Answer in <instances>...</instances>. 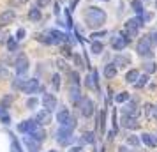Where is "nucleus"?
I'll list each match as a JSON object with an SVG mask.
<instances>
[{
    "instance_id": "nucleus-7",
    "label": "nucleus",
    "mask_w": 157,
    "mask_h": 152,
    "mask_svg": "<svg viewBox=\"0 0 157 152\" xmlns=\"http://www.w3.org/2000/svg\"><path fill=\"white\" fill-rule=\"evenodd\" d=\"M14 71L18 76H21V74H25L29 71V58H27V55H20L14 60Z\"/></svg>"
},
{
    "instance_id": "nucleus-19",
    "label": "nucleus",
    "mask_w": 157,
    "mask_h": 152,
    "mask_svg": "<svg viewBox=\"0 0 157 152\" xmlns=\"http://www.w3.org/2000/svg\"><path fill=\"white\" fill-rule=\"evenodd\" d=\"M41 16H43V13H41L39 7H32L29 11V20L30 21H41Z\"/></svg>"
},
{
    "instance_id": "nucleus-41",
    "label": "nucleus",
    "mask_w": 157,
    "mask_h": 152,
    "mask_svg": "<svg viewBox=\"0 0 157 152\" xmlns=\"http://www.w3.org/2000/svg\"><path fill=\"white\" fill-rule=\"evenodd\" d=\"M106 34H108L106 30H101V32H94V34H92L90 37H92V39H97V37H104Z\"/></svg>"
},
{
    "instance_id": "nucleus-16",
    "label": "nucleus",
    "mask_w": 157,
    "mask_h": 152,
    "mask_svg": "<svg viewBox=\"0 0 157 152\" xmlns=\"http://www.w3.org/2000/svg\"><path fill=\"white\" fill-rule=\"evenodd\" d=\"M113 64L115 65H124V67H125V65L131 64V57H129L127 53H125V55L120 53V55H117V57L113 58Z\"/></svg>"
},
{
    "instance_id": "nucleus-20",
    "label": "nucleus",
    "mask_w": 157,
    "mask_h": 152,
    "mask_svg": "<svg viewBox=\"0 0 157 152\" xmlns=\"http://www.w3.org/2000/svg\"><path fill=\"white\" fill-rule=\"evenodd\" d=\"M138 78H140V71H138V69H131V71L125 72V78H124V80L127 81V83H134Z\"/></svg>"
},
{
    "instance_id": "nucleus-27",
    "label": "nucleus",
    "mask_w": 157,
    "mask_h": 152,
    "mask_svg": "<svg viewBox=\"0 0 157 152\" xmlns=\"http://www.w3.org/2000/svg\"><path fill=\"white\" fill-rule=\"evenodd\" d=\"M143 69H145V72H155L157 71V64L152 62V60H150V62H145V64H143Z\"/></svg>"
},
{
    "instance_id": "nucleus-23",
    "label": "nucleus",
    "mask_w": 157,
    "mask_h": 152,
    "mask_svg": "<svg viewBox=\"0 0 157 152\" xmlns=\"http://www.w3.org/2000/svg\"><path fill=\"white\" fill-rule=\"evenodd\" d=\"M81 142L83 143H94L95 142V134H94L92 131H86V133L81 134Z\"/></svg>"
},
{
    "instance_id": "nucleus-53",
    "label": "nucleus",
    "mask_w": 157,
    "mask_h": 152,
    "mask_svg": "<svg viewBox=\"0 0 157 152\" xmlns=\"http://www.w3.org/2000/svg\"><path fill=\"white\" fill-rule=\"evenodd\" d=\"M50 152H57V150H50Z\"/></svg>"
},
{
    "instance_id": "nucleus-26",
    "label": "nucleus",
    "mask_w": 157,
    "mask_h": 152,
    "mask_svg": "<svg viewBox=\"0 0 157 152\" xmlns=\"http://www.w3.org/2000/svg\"><path fill=\"white\" fill-rule=\"evenodd\" d=\"M104 126H106V111L102 110V111L99 113V133L101 134L104 133Z\"/></svg>"
},
{
    "instance_id": "nucleus-39",
    "label": "nucleus",
    "mask_w": 157,
    "mask_h": 152,
    "mask_svg": "<svg viewBox=\"0 0 157 152\" xmlns=\"http://www.w3.org/2000/svg\"><path fill=\"white\" fill-rule=\"evenodd\" d=\"M0 78H4V80H6V78H9V71L4 67V65H0Z\"/></svg>"
},
{
    "instance_id": "nucleus-48",
    "label": "nucleus",
    "mask_w": 157,
    "mask_h": 152,
    "mask_svg": "<svg viewBox=\"0 0 157 152\" xmlns=\"http://www.w3.org/2000/svg\"><path fill=\"white\" fill-rule=\"evenodd\" d=\"M53 13H55V14H60V6H58V4H57V2H55V7H53Z\"/></svg>"
},
{
    "instance_id": "nucleus-25",
    "label": "nucleus",
    "mask_w": 157,
    "mask_h": 152,
    "mask_svg": "<svg viewBox=\"0 0 157 152\" xmlns=\"http://www.w3.org/2000/svg\"><path fill=\"white\" fill-rule=\"evenodd\" d=\"M147 81H148V76H147V74H143V76H140L132 85H134V88H143L145 85H147Z\"/></svg>"
},
{
    "instance_id": "nucleus-3",
    "label": "nucleus",
    "mask_w": 157,
    "mask_h": 152,
    "mask_svg": "<svg viewBox=\"0 0 157 152\" xmlns=\"http://www.w3.org/2000/svg\"><path fill=\"white\" fill-rule=\"evenodd\" d=\"M136 51H138V55L141 58H152L154 57V48H152V39H150V36L140 37L138 46H136Z\"/></svg>"
},
{
    "instance_id": "nucleus-44",
    "label": "nucleus",
    "mask_w": 157,
    "mask_h": 152,
    "mask_svg": "<svg viewBox=\"0 0 157 152\" xmlns=\"http://www.w3.org/2000/svg\"><path fill=\"white\" fill-rule=\"evenodd\" d=\"M148 36H150V39H152V43H154V44L157 46V30H152Z\"/></svg>"
},
{
    "instance_id": "nucleus-29",
    "label": "nucleus",
    "mask_w": 157,
    "mask_h": 152,
    "mask_svg": "<svg viewBox=\"0 0 157 152\" xmlns=\"http://www.w3.org/2000/svg\"><path fill=\"white\" fill-rule=\"evenodd\" d=\"M11 152H23L20 143H18V140H16V136H13V134H11Z\"/></svg>"
},
{
    "instance_id": "nucleus-42",
    "label": "nucleus",
    "mask_w": 157,
    "mask_h": 152,
    "mask_svg": "<svg viewBox=\"0 0 157 152\" xmlns=\"http://www.w3.org/2000/svg\"><path fill=\"white\" fill-rule=\"evenodd\" d=\"M65 25H67V27H69V29H72V18H71V14H69V11H67V13H65Z\"/></svg>"
},
{
    "instance_id": "nucleus-46",
    "label": "nucleus",
    "mask_w": 157,
    "mask_h": 152,
    "mask_svg": "<svg viewBox=\"0 0 157 152\" xmlns=\"http://www.w3.org/2000/svg\"><path fill=\"white\" fill-rule=\"evenodd\" d=\"M23 37H25V29H20L18 30V34H16V39L20 41V39H23Z\"/></svg>"
},
{
    "instance_id": "nucleus-30",
    "label": "nucleus",
    "mask_w": 157,
    "mask_h": 152,
    "mask_svg": "<svg viewBox=\"0 0 157 152\" xmlns=\"http://www.w3.org/2000/svg\"><path fill=\"white\" fill-rule=\"evenodd\" d=\"M102 50H104L102 43H99V41H94V43H92V53L99 55V53H102Z\"/></svg>"
},
{
    "instance_id": "nucleus-9",
    "label": "nucleus",
    "mask_w": 157,
    "mask_h": 152,
    "mask_svg": "<svg viewBox=\"0 0 157 152\" xmlns=\"http://www.w3.org/2000/svg\"><path fill=\"white\" fill-rule=\"evenodd\" d=\"M21 90L25 92V94H36L37 90H41V85H39V81H37L36 78H32V80H25Z\"/></svg>"
},
{
    "instance_id": "nucleus-51",
    "label": "nucleus",
    "mask_w": 157,
    "mask_h": 152,
    "mask_svg": "<svg viewBox=\"0 0 157 152\" xmlns=\"http://www.w3.org/2000/svg\"><path fill=\"white\" fill-rule=\"evenodd\" d=\"M152 115H154V117H155V119H157V104H155V106H154V108H152Z\"/></svg>"
},
{
    "instance_id": "nucleus-28",
    "label": "nucleus",
    "mask_w": 157,
    "mask_h": 152,
    "mask_svg": "<svg viewBox=\"0 0 157 152\" xmlns=\"http://www.w3.org/2000/svg\"><path fill=\"white\" fill-rule=\"evenodd\" d=\"M69 74V80H71V85H79V74L76 71H67Z\"/></svg>"
},
{
    "instance_id": "nucleus-18",
    "label": "nucleus",
    "mask_w": 157,
    "mask_h": 152,
    "mask_svg": "<svg viewBox=\"0 0 157 152\" xmlns=\"http://www.w3.org/2000/svg\"><path fill=\"white\" fill-rule=\"evenodd\" d=\"M141 140L145 142V145H147V147H157V138L152 136V134H148V133H143Z\"/></svg>"
},
{
    "instance_id": "nucleus-17",
    "label": "nucleus",
    "mask_w": 157,
    "mask_h": 152,
    "mask_svg": "<svg viewBox=\"0 0 157 152\" xmlns=\"http://www.w3.org/2000/svg\"><path fill=\"white\" fill-rule=\"evenodd\" d=\"M25 143H27V147H29V152H37L39 150V142H36L30 134L29 136L25 134Z\"/></svg>"
},
{
    "instance_id": "nucleus-6",
    "label": "nucleus",
    "mask_w": 157,
    "mask_h": 152,
    "mask_svg": "<svg viewBox=\"0 0 157 152\" xmlns=\"http://www.w3.org/2000/svg\"><path fill=\"white\" fill-rule=\"evenodd\" d=\"M94 108H95V104H94V101L90 97H83L81 99V103H79V111H81L83 117H92Z\"/></svg>"
},
{
    "instance_id": "nucleus-38",
    "label": "nucleus",
    "mask_w": 157,
    "mask_h": 152,
    "mask_svg": "<svg viewBox=\"0 0 157 152\" xmlns=\"http://www.w3.org/2000/svg\"><path fill=\"white\" fill-rule=\"evenodd\" d=\"M11 101H13V94L2 99V108H7V106H9V103H11Z\"/></svg>"
},
{
    "instance_id": "nucleus-40",
    "label": "nucleus",
    "mask_w": 157,
    "mask_h": 152,
    "mask_svg": "<svg viewBox=\"0 0 157 152\" xmlns=\"http://www.w3.org/2000/svg\"><path fill=\"white\" fill-rule=\"evenodd\" d=\"M50 2L51 0H37V7L43 9V7H46V6H50Z\"/></svg>"
},
{
    "instance_id": "nucleus-43",
    "label": "nucleus",
    "mask_w": 157,
    "mask_h": 152,
    "mask_svg": "<svg viewBox=\"0 0 157 152\" xmlns=\"http://www.w3.org/2000/svg\"><path fill=\"white\" fill-rule=\"evenodd\" d=\"M0 120H2L4 124H9V115L7 113H4L2 110H0Z\"/></svg>"
},
{
    "instance_id": "nucleus-8",
    "label": "nucleus",
    "mask_w": 157,
    "mask_h": 152,
    "mask_svg": "<svg viewBox=\"0 0 157 152\" xmlns=\"http://www.w3.org/2000/svg\"><path fill=\"white\" fill-rule=\"evenodd\" d=\"M36 122H37V126H48V124H51V111L46 108L41 110V111H37Z\"/></svg>"
},
{
    "instance_id": "nucleus-47",
    "label": "nucleus",
    "mask_w": 157,
    "mask_h": 152,
    "mask_svg": "<svg viewBox=\"0 0 157 152\" xmlns=\"http://www.w3.org/2000/svg\"><path fill=\"white\" fill-rule=\"evenodd\" d=\"M72 58H74V62H76V65H78V67H81V65H83V64H81V57H79L78 53H76Z\"/></svg>"
},
{
    "instance_id": "nucleus-5",
    "label": "nucleus",
    "mask_w": 157,
    "mask_h": 152,
    "mask_svg": "<svg viewBox=\"0 0 157 152\" xmlns=\"http://www.w3.org/2000/svg\"><path fill=\"white\" fill-rule=\"evenodd\" d=\"M55 138H57V142L60 145H69L72 142V129H69V127H60V129L55 133Z\"/></svg>"
},
{
    "instance_id": "nucleus-49",
    "label": "nucleus",
    "mask_w": 157,
    "mask_h": 152,
    "mask_svg": "<svg viewBox=\"0 0 157 152\" xmlns=\"http://www.w3.org/2000/svg\"><path fill=\"white\" fill-rule=\"evenodd\" d=\"M67 152H81V147H71Z\"/></svg>"
},
{
    "instance_id": "nucleus-54",
    "label": "nucleus",
    "mask_w": 157,
    "mask_h": 152,
    "mask_svg": "<svg viewBox=\"0 0 157 152\" xmlns=\"http://www.w3.org/2000/svg\"><path fill=\"white\" fill-rule=\"evenodd\" d=\"M155 7H157V2H155Z\"/></svg>"
},
{
    "instance_id": "nucleus-31",
    "label": "nucleus",
    "mask_w": 157,
    "mask_h": 152,
    "mask_svg": "<svg viewBox=\"0 0 157 152\" xmlns=\"http://www.w3.org/2000/svg\"><path fill=\"white\" fill-rule=\"evenodd\" d=\"M71 46H72V44H69V43H64V44H62V53H64V57H72Z\"/></svg>"
},
{
    "instance_id": "nucleus-15",
    "label": "nucleus",
    "mask_w": 157,
    "mask_h": 152,
    "mask_svg": "<svg viewBox=\"0 0 157 152\" xmlns=\"http://www.w3.org/2000/svg\"><path fill=\"white\" fill-rule=\"evenodd\" d=\"M43 104H44V108L46 110H55L57 108V97L53 94H44L43 95Z\"/></svg>"
},
{
    "instance_id": "nucleus-10",
    "label": "nucleus",
    "mask_w": 157,
    "mask_h": 152,
    "mask_svg": "<svg viewBox=\"0 0 157 152\" xmlns=\"http://www.w3.org/2000/svg\"><path fill=\"white\" fill-rule=\"evenodd\" d=\"M127 43H129V39H125V36H113L111 37V48L117 51L124 50L127 46Z\"/></svg>"
},
{
    "instance_id": "nucleus-35",
    "label": "nucleus",
    "mask_w": 157,
    "mask_h": 152,
    "mask_svg": "<svg viewBox=\"0 0 157 152\" xmlns=\"http://www.w3.org/2000/svg\"><path fill=\"white\" fill-rule=\"evenodd\" d=\"M127 145H131V147H140V138L138 136H129L127 138Z\"/></svg>"
},
{
    "instance_id": "nucleus-21",
    "label": "nucleus",
    "mask_w": 157,
    "mask_h": 152,
    "mask_svg": "<svg viewBox=\"0 0 157 152\" xmlns=\"http://www.w3.org/2000/svg\"><path fill=\"white\" fill-rule=\"evenodd\" d=\"M30 136L34 138L36 142H39V143H41V142H44V138H46V133H44L41 127H36V129L30 133Z\"/></svg>"
},
{
    "instance_id": "nucleus-34",
    "label": "nucleus",
    "mask_w": 157,
    "mask_h": 152,
    "mask_svg": "<svg viewBox=\"0 0 157 152\" xmlns=\"http://www.w3.org/2000/svg\"><path fill=\"white\" fill-rule=\"evenodd\" d=\"M115 101L117 103H127L129 101V92H122V94H118L117 97H115Z\"/></svg>"
},
{
    "instance_id": "nucleus-14",
    "label": "nucleus",
    "mask_w": 157,
    "mask_h": 152,
    "mask_svg": "<svg viewBox=\"0 0 157 152\" xmlns=\"http://www.w3.org/2000/svg\"><path fill=\"white\" fill-rule=\"evenodd\" d=\"M81 94H79V85H71V88H69V101L72 103V104H79L81 103Z\"/></svg>"
},
{
    "instance_id": "nucleus-37",
    "label": "nucleus",
    "mask_w": 157,
    "mask_h": 152,
    "mask_svg": "<svg viewBox=\"0 0 157 152\" xmlns=\"http://www.w3.org/2000/svg\"><path fill=\"white\" fill-rule=\"evenodd\" d=\"M51 83H53V87L58 90V88H60V76H58V74H55V76L51 78Z\"/></svg>"
},
{
    "instance_id": "nucleus-24",
    "label": "nucleus",
    "mask_w": 157,
    "mask_h": 152,
    "mask_svg": "<svg viewBox=\"0 0 157 152\" xmlns=\"http://www.w3.org/2000/svg\"><path fill=\"white\" fill-rule=\"evenodd\" d=\"M131 6H132V9H134L136 14L143 16V4L140 2V0H132V2H131Z\"/></svg>"
},
{
    "instance_id": "nucleus-22",
    "label": "nucleus",
    "mask_w": 157,
    "mask_h": 152,
    "mask_svg": "<svg viewBox=\"0 0 157 152\" xmlns=\"http://www.w3.org/2000/svg\"><path fill=\"white\" fill-rule=\"evenodd\" d=\"M104 76H106L108 80H111V78H115V76H117V65H106V67H104Z\"/></svg>"
},
{
    "instance_id": "nucleus-32",
    "label": "nucleus",
    "mask_w": 157,
    "mask_h": 152,
    "mask_svg": "<svg viewBox=\"0 0 157 152\" xmlns=\"http://www.w3.org/2000/svg\"><path fill=\"white\" fill-rule=\"evenodd\" d=\"M7 48H9V51L18 50V41H16V39H13V37H9V39H7Z\"/></svg>"
},
{
    "instance_id": "nucleus-36",
    "label": "nucleus",
    "mask_w": 157,
    "mask_h": 152,
    "mask_svg": "<svg viewBox=\"0 0 157 152\" xmlns=\"http://www.w3.org/2000/svg\"><path fill=\"white\" fill-rule=\"evenodd\" d=\"M57 67L60 69V71H69V69H67V64H65L64 58H58V60H57Z\"/></svg>"
},
{
    "instance_id": "nucleus-12",
    "label": "nucleus",
    "mask_w": 157,
    "mask_h": 152,
    "mask_svg": "<svg viewBox=\"0 0 157 152\" xmlns=\"http://www.w3.org/2000/svg\"><path fill=\"white\" fill-rule=\"evenodd\" d=\"M122 126L124 127H127V129H136L140 122H138V117H132V115H122Z\"/></svg>"
},
{
    "instance_id": "nucleus-45",
    "label": "nucleus",
    "mask_w": 157,
    "mask_h": 152,
    "mask_svg": "<svg viewBox=\"0 0 157 152\" xmlns=\"http://www.w3.org/2000/svg\"><path fill=\"white\" fill-rule=\"evenodd\" d=\"M6 37H7V34H6L4 30L0 29V44H4V43H6Z\"/></svg>"
},
{
    "instance_id": "nucleus-4",
    "label": "nucleus",
    "mask_w": 157,
    "mask_h": 152,
    "mask_svg": "<svg viewBox=\"0 0 157 152\" xmlns=\"http://www.w3.org/2000/svg\"><path fill=\"white\" fill-rule=\"evenodd\" d=\"M57 120L64 127H69V129H74L76 127V120H74V117L69 113V110H62V111H58L57 113Z\"/></svg>"
},
{
    "instance_id": "nucleus-52",
    "label": "nucleus",
    "mask_w": 157,
    "mask_h": 152,
    "mask_svg": "<svg viewBox=\"0 0 157 152\" xmlns=\"http://www.w3.org/2000/svg\"><path fill=\"white\" fill-rule=\"evenodd\" d=\"M102 2H109V0H102Z\"/></svg>"
},
{
    "instance_id": "nucleus-1",
    "label": "nucleus",
    "mask_w": 157,
    "mask_h": 152,
    "mask_svg": "<svg viewBox=\"0 0 157 152\" xmlns=\"http://www.w3.org/2000/svg\"><path fill=\"white\" fill-rule=\"evenodd\" d=\"M83 18H85L86 25L90 27V29H95V27H102L104 23H106V13H104V9L101 7H86L85 13H83Z\"/></svg>"
},
{
    "instance_id": "nucleus-13",
    "label": "nucleus",
    "mask_w": 157,
    "mask_h": 152,
    "mask_svg": "<svg viewBox=\"0 0 157 152\" xmlns=\"http://www.w3.org/2000/svg\"><path fill=\"white\" fill-rule=\"evenodd\" d=\"M16 18V13L13 9H7L4 13H0V27H6L9 23H13V20Z\"/></svg>"
},
{
    "instance_id": "nucleus-11",
    "label": "nucleus",
    "mask_w": 157,
    "mask_h": 152,
    "mask_svg": "<svg viewBox=\"0 0 157 152\" xmlns=\"http://www.w3.org/2000/svg\"><path fill=\"white\" fill-rule=\"evenodd\" d=\"M36 127H37L36 120H23V122L18 124V131H20V133H25V134H30Z\"/></svg>"
},
{
    "instance_id": "nucleus-50",
    "label": "nucleus",
    "mask_w": 157,
    "mask_h": 152,
    "mask_svg": "<svg viewBox=\"0 0 157 152\" xmlns=\"http://www.w3.org/2000/svg\"><path fill=\"white\" fill-rule=\"evenodd\" d=\"M118 152H131V150H129V149L125 147V145H122L120 149H118Z\"/></svg>"
},
{
    "instance_id": "nucleus-33",
    "label": "nucleus",
    "mask_w": 157,
    "mask_h": 152,
    "mask_svg": "<svg viewBox=\"0 0 157 152\" xmlns=\"http://www.w3.org/2000/svg\"><path fill=\"white\" fill-rule=\"evenodd\" d=\"M39 104V99L37 97H30V99H27V108L29 110H34Z\"/></svg>"
},
{
    "instance_id": "nucleus-2",
    "label": "nucleus",
    "mask_w": 157,
    "mask_h": 152,
    "mask_svg": "<svg viewBox=\"0 0 157 152\" xmlns=\"http://www.w3.org/2000/svg\"><path fill=\"white\" fill-rule=\"evenodd\" d=\"M143 25H145L143 16H136V18H131V20H127L125 27H124V36L127 37L129 41H131L132 37L138 36V30L141 29Z\"/></svg>"
}]
</instances>
